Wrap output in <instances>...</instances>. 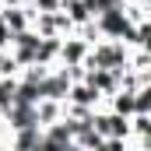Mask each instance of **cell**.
<instances>
[{"label": "cell", "mask_w": 151, "mask_h": 151, "mask_svg": "<svg viewBox=\"0 0 151 151\" xmlns=\"http://www.w3.org/2000/svg\"><path fill=\"white\" fill-rule=\"evenodd\" d=\"M137 113H151V81L137 88Z\"/></svg>", "instance_id": "9a60e30c"}, {"label": "cell", "mask_w": 151, "mask_h": 151, "mask_svg": "<svg viewBox=\"0 0 151 151\" xmlns=\"http://www.w3.org/2000/svg\"><path fill=\"white\" fill-rule=\"evenodd\" d=\"M28 7L32 11H56V7H63V0H28Z\"/></svg>", "instance_id": "2e32d148"}, {"label": "cell", "mask_w": 151, "mask_h": 151, "mask_svg": "<svg viewBox=\"0 0 151 151\" xmlns=\"http://www.w3.org/2000/svg\"><path fill=\"white\" fill-rule=\"evenodd\" d=\"M88 53H91V42H88V39H81L77 32L63 35V46H60V63H67V67H81V63L88 60Z\"/></svg>", "instance_id": "8992f818"}, {"label": "cell", "mask_w": 151, "mask_h": 151, "mask_svg": "<svg viewBox=\"0 0 151 151\" xmlns=\"http://www.w3.org/2000/svg\"><path fill=\"white\" fill-rule=\"evenodd\" d=\"M67 102L99 109V106H106V95H102L95 84H88V81H74V84H70V91H67Z\"/></svg>", "instance_id": "52a82bcc"}, {"label": "cell", "mask_w": 151, "mask_h": 151, "mask_svg": "<svg viewBox=\"0 0 151 151\" xmlns=\"http://www.w3.org/2000/svg\"><path fill=\"white\" fill-rule=\"evenodd\" d=\"M106 106L116 109V113H123V116H134L137 113V91H134V88H119V91H113V95L106 99Z\"/></svg>", "instance_id": "9c48e42d"}, {"label": "cell", "mask_w": 151, "mask_h": 151, "mask_svg": "<svg viewBox=\"0 0 151 151\" xmlns=\"http://www.w3.org/2000/svg\"><path fill=\"white\" fill-rule=\"evenodd\" d=\"M70 84H74L70 70H67L63 63H53V67L46 70V77H42V99H60V102H67Z\"/></svg>", "instance_id": "277c9868"}, {"label": "cell", "mask_w": 151, "mask_h": 151, "mask_svg": "<svg viewBox=\"0 0 151 151\" xmlns=\"http://www.w3.org/2000/svg\"><path fill=\"white\" fill-rule=\"evenodd\" d=\"M0 4H4V0H0Z\"/></svg>", "instance_id": "ffe728a7"}, {"label": "cell", "mask_w": 151, "mask_h": 151, "mask_svg": "<svg viewBox=\"0 0 151 151\" xmlns=\"http://www.w3.org/2000/svg\"><path fill=\"white\" fill-rule=\"evenodd\" d=\"M60 46H63V35H42V42H39V63H46V67L60 63Z\"/></svg>", "instance_id": "30bf717a"}, {"label": "cell", "mask_w": 151, "mask_h": 151, "mask_svg": "<svg viewBox=\"0 0 151 151\" xmlns=\"http://www.w3.org/2000/svg\"><path fill=\"white\" fill-rule=\"evenodd\" d=\"M4 123H7L11 130L35 127V123H39V106H32V102H14V106L7 109V116H4Z\"/></svg>", "instance_id": "ba28073f"}, {"label": "cell", "mask_w": 151, "mask_h": 151, "mask_svg": "<svg viewBox=\"0 0 151 151\" xmlns=\"http://www.w3.org/2000/svg\"><path fill=\"white\" fill-rule=\"evenodd\" d=\"M42 148H74V119L63 116V119L42 127Z\"/></svg>", "instance_id": "5b68a950"}, {"label": "cell", "mask_w": 151, "mask_h": 151, "mask_svg": "<svg viewBox=\"0 0 151 151\" xmlns=\"http://www.w3.org/2000/svg\"><path fill=\"white\" fill-rule=\"evenodd\" d=\"M148 14H151V7H148Z\"/></svg>", "instance_id": "d6986e66"}, {"label": "cell", "mask_w": 151, "mask_h": 151, "mask_svg": "<svg viewBox=\"0 0 151 151\" xmlns=\"http://www.w3.org/2000/svg\"><path fill=\"white\" fill-rule=\"evenodd\" d=\"M63 11L70 14V21H74V25H84V21H91V18H95V14H91V7H88L84 0H67V4H63Z\"/></svg>", "instance_id": "4fadbf2b"}, {"label": "cell", "mask_w": 151, "mask_h": 151, "mask_svg": "<svg viewBox=\"0 0 151 151\" xmlns=\"http://www.w3.org/2000/svg\"><path fill=\"white\" fill-rule=\"evenodd\" d=\"M11 144L14 148H42V127H21V130H11Z\"/></svg>", "instance_id": "7c38bea8"}, {"label": "cell", "mask_w": 151, "mask_h": 151, "mask_svg": "<svg viewBox=\"0 0 151 151\" xmlns=\"http://www.w3.org/2000/svg\"><path fill=\"white\" fill-rule=\"evenodd\" d=\"M21 67H18V60H14V53L11 49H0V77H7V74H18Z\"/></svg>", "instance_id": "5bb4252c"}, {"label": "cell", "mask_w": 151, "mask_h": 151, "mask_svg": "<svg viewBox=\"0 0 151 151\" xmlns=\"http://www.w3.org/2000/svg\"><path fill=\"white\" fill-rule=\"evenodd\" d=\"M130 53L134 46H127L123 39H99L84 60V67H113V70H123L130 67Z\"/></svg>", "instance_id": "6da1fadb"}, {"label": "cell", "mask_w": 151, "mask_h": 151, "mask_svg": "<svg viewBox=\"0 0 151 151\" xmlns=\"http://www.w3.org/2000/svg\"><path fill=\"white\" fill-rule=\"evenodd\" d=\"M63 113H67V102H60V99H42V102H39V127H49V123L63 119Z\"/></svg>", "instance_id": "8fae6325"}, {"label": "cell", "mask_w": 151, "mask_h": 151, "mask_svg": "<svg viewBox=\"0 0 151 151\" xmlns=\"http://www.w3.org/2000/svg\"><path fill=\"white\" fill-rule=\"evenodd\" d=\"M4 4H28V0H4Z\"/></svg>", "instance_id": "e0dca14e"}, {"label": "cell", "mask_w": 151, "mask_h": 151, "mask_svg": "<svg viewBox=\"0 0 151 151\" xmlns=\"http://www.w3.org/2000/svg\"><path fill=\"white\" fill-rule=\"evenodd\" d=\"M144 4H148V7H151V0H144Z\"/></svg>", "instance_id": "ac0fdd59"}, {"label": "cell", "mask_w": 151, "mask_h": 151, "mask_svg": "<svg viewBox=\"0 0 151 151\" xmlns=\"http://www.w3.org/2000/svg\"><path fill=\"white\" fill-rule=\"evenodd\" d=\"M32 25H35V32H39V35H70V32L77 28L63 7H56V11H35Z\"/></svg>", "instance_id": "7a4b0ae2"}, {"label": "cell", "mask_w": 151, "mask_h": 151, "mask_svg": "<svg viewBox=\"0 0 151 151\" xmlns=\"http://www.w3.org/2000/svg\"><path fill=\"white\" fill-rule=\"evenodd\" d=\"M39 42H42V35L35 32V25H32V28H25V32H14V42H11V53H14L18 67H28V63H39Z\"/></svg>", "instance_id": "3957f363"}]
</instances>
